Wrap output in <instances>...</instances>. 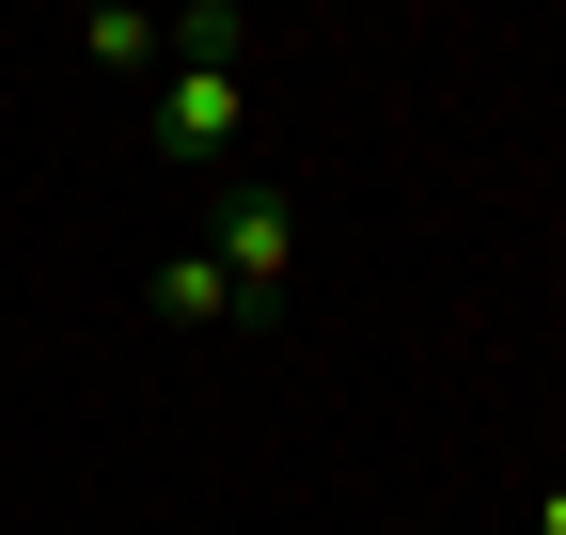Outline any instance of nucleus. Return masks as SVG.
I'll use <instances>...</instances> for the list:
<instances>
[{
    "instance_id": "20e7f679",
    "label": "nucleus",
    "mask_w": 566,
    "mask_h": 535,
    "mask_svg": "<svg viewBox=\"0 0 566 535\" xmlns=\"http://www.w3.org/2000/svg\"><path fill=\"white\" fill-rule=\"evenodd\" d=\"M535 535H566V489H551V504H535Z\"/></svg>"
},
{
    "instance_id": "f03ea898",
    "label": "nucleus",
    "mask_w": 566,
    "mask_h": 535,
    "mask_svg": "<svg viewBox=\"0 0 566 535\" xmlns=\"http://www.w3.org/2000/svg\"><path fill=\"white\" fill-rule=\"evenodd\" d=\"M237 126H252V80H237V63H174V80H158V143L174 158H221Z\"/></svg>"
},
{
    "instance_id": "f257e3e1",
    "label": "nucleus",
    "mask_w": 566,
    "mask_h": 535,
    "mask_svg": "<svg viewBox=\"0 0 566 535\" xmlns=\"http://www.w3.org/2000/svg\"><path fill=\"white\" fill-rule=\"evenodd\" d=\"M283 268H300V206H283V189H237V206H221V284L268 315V300H283Z\"/></svg>"
},
{
    "instance_id": "7ed1b4c3",
    "label": "nucleus",
    "mask_w": 566,
    "mask_h": 535,
    "mask_svg": "<svg viewBox=\"0 0 566 535\" xmlns=\"http://www.w3.org/2000/svg\"><path fill=\"white\" fill-rule=\"evenodd\" d=\"M158 315H174V331H221V315H252V300L221 284V252H174V268H158Z\"/></svg>"
}]
</instances>
